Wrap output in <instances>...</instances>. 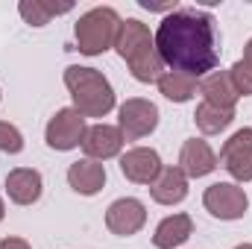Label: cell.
I'll return each instance as SVG.
<instances>
[{
  "label": "cell",
  "mask_w": 252,
  "mask_h": 249,
  "mask_svg": "<svg viewBox=\"0 0 252 249\" xmlns=\"http://www.w3.org/2000/svg\"><path fill=\"white\" fill-rule=\"evenodd\" d=\"M202 205L214 220L223 223H235L250 211V196L238 182H214L205 187L202 193Z\"/></svg>",
  "instance_id": "cell-5"
},
{
  "label": "cell",
  "mask_w": 252,
  "mask_h": 249,
  "mask_svg": "<svg viewBox=\"0 0 252 249\" xmlns=\"http://www.w3.org/2000/svg\"><path fill=\"white\" fill-rule=\"evenodd\" d=\"M217 164L238 182H252V129H238L229 135V141L220 147Z\"/></svg>",
  "instance_id": "cell-8"
},
{
  "label": "cell",
  "mask_w": 252,
  "mask_h": 249,
  "mask_svg": "<svg viewBox=\"0 0 252 249\" xmlns=\"http://www.w3.org/2000/svg\"><path fill=\"white\" fill-rule=\"evenodd\" d=\"M199 94H202V103H211L217 109H235L241 100V94L235 91V85L229 79V70H211L208 76H202Z\"/></svg>",
  "instance_id": "cell-17"
},
{
  "label": "cell",
  "mask_w": 252,
  "mask_h": 249,
  "mask_svg": "<svg viewBox=\"0 0 252 249\" xmlns=\"http://www.w3.org/2000/svg\"><path fill=\"white\" fill-rule=\"evenodd\" d=\"M0 249H32L24 238H3L0 241Z\"/></svg>",
  "instance_id": "cell-24"
},
{
  "label": "cell",
  "mask_w": 252,
  "mask_h": 249,
  "mask_svg": "<svg viewBox=\"0 0 252 249\" xmlns=\"http://www.w3.org/2000/svg\"><path fill=\"white\" fill-rule=\"evenodd\" d=\"M0 100H3V91H0Z\"/></svg>",
  "instance_id": "cell-28"
},
{
  "label": "cell",
  "mask_w": 252,
  "mask_h": 249,
  "mask_svg": "<svg viewBox=\"0 0 252 249\" xmlns=\"http://www.w3.org/2000/svg\"><path fill=\"white\" fill-rule=\"evenodd\" d=\"M67 185L79 196H97L106 187V164L91 161V158H79L67 167Z\"/></svg>",
  "instance_id": "cell-15"
},
{
  "label": "cell",
  "mask_w": 252,
  "mask_h": 249,
  "mask_svg": "<svg viewBox=\"0 0 252 249\" xmlns=\"http://www.w3.org/2000/svg\"><path fill=\"white\" fill-rule=\"evenodd\" d=\"M147 226V205L135 196H121L106 208V229L118 238H132Z\"/></svg>",
  "instance_id": "cell-9"
},
{
  "label": "cell",
  "mask_w": 252,
  "mask_h": 249,
  "mask_svg": "<svg viewBox=\"0 0 252 249\" xmlns=\"http://www.w3.org/2000/svg\"><path fill=\"white\" fill-rule=\"evenodd\" d=\"M161 156L153 147H132L121 153V173L135 185H153L156 176L161 173Z\"/></svg>",
  "instance_id": "cell-11"
},
{
  "label": "cell",
  "mask_w": 252,
  "mask_h": 249,
  "mask_svg": "<svg viewBox=\"0 0 252 249\" xmlns=\"http://www.w3.org/2000/svg\"><path fill=\"white\" fill-rule=\"evenodd\" d=\"M115 53L121 56L129 67V73L150 85V82H158L164 76V62L156 50V38L150 32V27L138 18H124L121 21V30H118V41H115Z\"/></svg>",
  "instance_id": "cell-2"
},
{
  "label": "cell",
  "mask_w": 252,
  "mask_h": 249,
  "mask_svg": "<svg viewBox=\"0 0 252 249\" xmlns=\"http://www.w3.org/2000/svg\"><path fill=\"white\" fill-rule=\"evenodd\" d=\"M161 112L153 100L144 97H129L126 103L118 106V129L124 135V141H141L147 135H153L158 129Z\"/></svg>",
  "instance_id": "cell-6"
},
{
  "label": "cell",
  "mask_w": 252,
  "mask_h": 249,
  "mask_svg": "<svg viewBox=\"0 0 252 249\" xmlns=\"http://www.w3.org/2000/svg\"><path fill=\"white\" fill-rule=\"evenodd\" d=\"M188 179H202L217 170V153L205 138H188L179 150V164H176Z\"/></svg>",
  "instance_id": "cell-12"
},
{
  "label": "cell",
  "mask_w": 252,
  "mask_h": 249,
  "mask_svg": "<svg viewBox=\"0 0 252 249\" xmlns=\"http://www.w3.org/2000/svg\"><path fill=\"white\" fill-rule=\"evenodd\" d=\"M73 12V3H50V0H21L18 3V15L24 18V24L41 30L47 27L56 15H67Z\"/></svg>",
  "instance_id": "cell-18"
},
{
  "label": "cell",
  "mask_w": 252,
  "mask_h": 249,
  "mask_svg": "<svg viewBox=\"0 0 252 249\" xmlns=\"http://www.w3.org/2000/svg\"><path fill=\"white\" fill-rule=\"evenodd\" d=\"M138 6H141V9H147V12H164V15H170V12H176V9H179V3H176V0H167V3H150V0H138Z\"/></svg>",
  "instance_id": "cell-23"
},
{
  "label": "cell",
  "mask_w": 252,
  "mask_h": 249,
  "mask_svg": "<svg viewBox=\"0 0 252 249\" xmlns=\"http://www.w3.org/2000/svg\"><path fill=\"white\" fill-rule=\"evenodd\" d=\"M193 235V217L185 211H176L170 217H164L156 232H153V247L156 249H179L182 244H188Z\"/></svg>",
  "instance_id": "cell-16"
},
{
  "label": "cell",
  "mask_w": 252,
  "mask_h": 249,
  "mask_svg": "<svg viewBox=\"0 0 252 249\" xmlns=\"http://www.w3.org/2000/svg\"><path fill=\"white\" fill-rule=\"evenodd\" d=\"M193 124L202 135H220L235 124V109H217L211 103H199L193 112Z\"/></svg>",
  "instance_id": "cell-20"
},
{
  "label": "cell",
  "mask_w": 252,
  "mask_h": 249,
  "mask_svg": "<svg viewBox=\"0 0 252 249\" xmlns=\"http://www.w3.org/2000/svg\"><path fill=\"white\" fill-rule=\"evenodd\" d=\"M85 118L73 109V106H67V109H59L47 126H44V141H47V147L50 150H56V153H70V150H76L79 144H82V138H85Z\"/></svg>",
  "instance_id": "cell-7"
},
{
  "label": "cell",
  "mask_w": 252,
  "mask_h": 249,
  "mask_svg": "<svg viewBox=\"0 0 252 249\" xmlns=\"http://www.w3.org/2000/svg\"><path fill=\"white\" fill-rule=\"evenodd\" d=\"M229 79H232V85H235V91L241 94V97H252V67L247 62H238L229 67Z\"/></svg>",
  "instance_id": "cell-22"
},
{
  "label": "cell",
  "mask_w": 252,
  "mask_h": 249,
  "mask_svg": "<svg viewBox=\"0 0 252 249\" xmlns=\"http://www.w3.org/2000/svg\"><path fill=\"white\" fill-rule=\"evenodd\" d=\"M188 176L173 164H164L161 167V173L156 176V182L150 185V196H153V202H158V205H167V208H173V205H179V202H185V196H188Z\"/></svg>",
  "instance_id": "cell-14"
},
{
  "label": "cell",
  "mask_w": 252,
  "mask_h": 249,
  "mask_svg": "<svg viewBox=\"0 0 252 249\" xmlns=\"http://www.w3.org/2000/svg\"><path fill=\"white\" fill-rule=\"evenodd\" d=\"M241 62H247V64L252 67V38L244 44V56H241Z\"/></svg>",
  "instance_id": "cell-25"
},
{
  "label": "cell",
  "mask_w": 252,
  "mask_h": 249,
  "mask_svg": "<svg viewBox=\"0 0 252 249\" xmlns=\"http://www.w3.org/2000/svg\"><path fill=\"white\" fill-rule=\"evenodd\" d=\"M235 249H252V244H238Z\"/></svg>",
  "instance_id": "cell-27"
},
{
  "label": "cell",
  "mask_w": 252,
  "mask_h": 249,
  "mask_svg": "<svg viewBox=\"0 0 252 249\" xmlns=\"http://www.w3.org/2000/svg\"><path fill=\"white\" fill-rule=\"evenodd\" d=\"M3 217H6V202H3V196H0V223H3Z\"/></svg>",
  "instance_id": "cell-26"
},
{
  "label": "cell",
  "mask_w": 252,
  "mask_h": 249,
  "mask_svg": "<svg viewBox=\"0 0 252 249\" xmlns=\"http://www.w3.org/2000/svg\"><path fill=\"white\" fill-rule=\"evenodd\" d=\"M64 88L70 91L73 109L82 118H106L118 106L112 82L97 67H85V64L64 67Z\"/></svg>",
  "instance_id": "cell-3"
},
{
  "label": "cell",
  "mask_w": 252,
  "mask_h": 249,
  "mask_svg": "<svg viewBox=\"0 0 252 249\" xmlns=\"http://www.w3.org/2000/svg\"><path fill=\"white\" fill-rule=\"evenodd\" d=\"M153 38L167 70H179L202 79L220 64L217 27H214V18L202 9L179 6L176 12L161 18Z\"/></svg>",
  "instance_id": "cell-1"
},
{
  "label": "cell",
  "mask_w": 252,
  "mask_h": 249,
  "mask_svg": "<svg viewBox=\"0 0 252 249\" xmlns=\"http://www.w3.org/2000/svg\"><path fill=\"white\" fill-rule=\"evenodd\" d=\"M44 193V179L35 167H15L6 173V196L15 205H35Z\"/></svg>",
  "instance_id": "cell-13"
},
{
  "label": "cell",
  "mask_w": 252,
  "mask_h": 249,
  "mask_svg": "<svg viewBox=\"0 0 252 249\" xmlns=\"http://www.w3.org/2000/svg\"><path fill=\"white\" fill-rule=\"evenodd\" d=\"M0 153H6V156L24 153V135H21L18 126L9 124V121H0Z\"/></svg>",
  "instance_id": "cell-21"
},
{
  "label": "cell",
  "mask_w": 252,
  "mask_h": 249,
  "mask_svg": "<svg viewBox=\"0 0 252 249\" xmlns=\"http://www.w3.org/2000/svg\"><path fill=\"white\" fill-rule=\"evenodd\" d=\"M156 85H158L161 97L170 103H190L199 91V79L188 76V73H179V70H164V76Z\"/></svg>",
  "instance_id": "cell-19"
},
{
  "label": "cell",
  "mask_w": 252,
  "mask_h": 249,
  "mask_svg": "<svg viewBox=\"0 0 252 249\" xmlns=\"http://www.w3.org/2000/svg\"><path fill=\"white\" fill-rule=\"evenodd\" d=\"M121 15L112 6H94L88 12L79 15V21L73 24V38H76V50L82 56H103L106 50H115L118 41V30H121Z\"/></svg>",
  "instance_id": "cell-4"
},
{
  "label": "cell",
  "mask_w": 252,
  "mask_h": 249,
  "mask_svg": "<svg viewBox=\"0 0 252 249\" xmlns=\"http://www.w3.org/2000/svg\"><path fill=\"white\" fill-rule=\"evenodd\" d=\"M124 135H121V129L112 124H94L85 129V138H82V153H85V158H91V161H109V158H118L121 153H124Z\"/></svg>",
  "instance_id": "cell-10"
}]
</instances>
